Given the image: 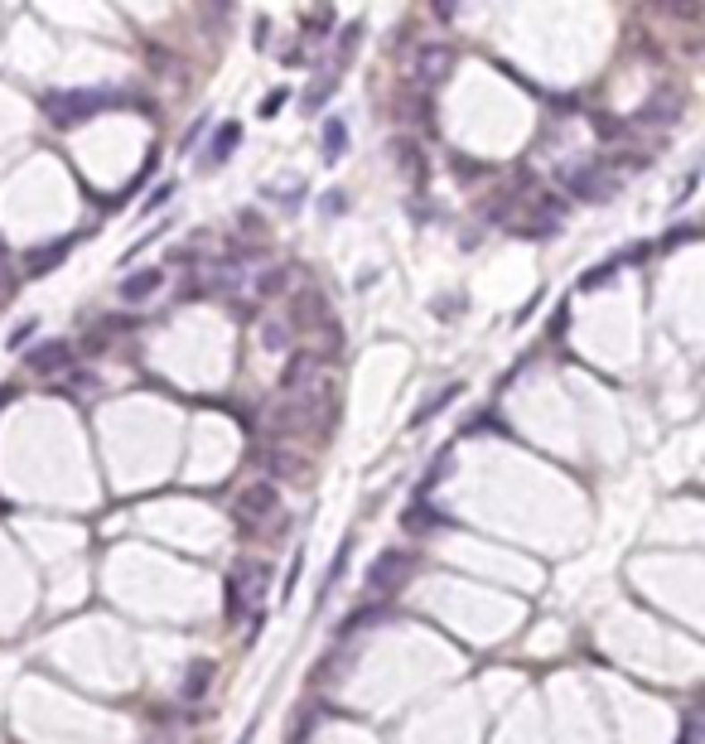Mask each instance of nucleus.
<instances>
[{
    "label": "nucleus",
    "instance_id": "obj_1",
    "mask_svg": "<svg viewBox=\"0 0 705 744\" xmlns=\"http://www.w3.org/2000/svg\"><path fill=\"white\" fill-rule=\"evenodd\" d=\"M271 589V565L266 561H237L227 575V619H252L261 614V599Z\"/></svg>",
    "mask_w": 705,
    "mask_h": 744
},
{
    "label": "nucleus",
    "instance_id": "obj_2",
    "mask_svg": "<svg viewBox=\"0 0 705 744\" xmlns=\"http://www.w3.org/2000/svg\"><path fill=\"white\" fill-rule=\"evenodd\" d=\"M112 97L106 92H49L44 97V116H49L54 126H63V131H73V126L92 121L97 112H106Z\"/></svg>",
    "mask_w": 705,
    "mask_h": 744
},
{
    "label": "nucleus",
    "instance_id": "obj_3",
    "mask_svg": "<svg viewBox=\"0 0 705 744\" xmlns=\"http://www.w3.org/2000/svg\"><path fill=\"white\" fill-rule=\"evenodd\" d=\"M411 571H415V551L387 547V551H377V556H373L363 585H367V595H397V589L411 581Z\"/></svg>",
    "mask_w": 705,
    "mask_h": 744
},
{
    "label": "nucleus",
    "instance_id": "obj_4",
    "mask_svg": "<svg viewBox=\"0 0 705 744\" xmlns=\"http://www.w3.org/2000/svg\"><path fill=\"white\" fill-rule=\"evenodd\" d=\"M560 184H566L575 198H590V204H608L614 188H618L614 174H608L600 160H580V164H570V170H560Z\"/></svg>",
    "mask_w": 705,
    "mask_h": 744
},
{
    "label": "nucleus",
    "instance_id": "obj_5",
    "mask_svg": "<svg viewBox=\"0 0 705 744\" xmlns=\"http://www.w3.org/2000/svg\"><path fill=\"white\" fill-rule=\"evenodd\" d=\"M276 507H281L276 483H247V489L237 493V503H232V517L252 531V527L266 522V517H276Z\"/></svg>",
    "mask_w": 705,
    "mask_h": 744
},
{
    "label": "nucleus",
    "instance_id": "obj_6",
    "mask_svg": "<svg viewBox=\"0 0 705 744\" xmlns=\"http://www.w3.org/2000/svg\"><path fill=\"white\" fill-rule=\"evenodd\" d=\"M315 387H319V358L315 353H295L290 368L281 377V397L285 401H315Z\"/></svg>",
    "mask_w": 705,
    "mask_h": 744
},
{
    "label": "nucleus",
    "instance_id": "obj_7",
    "mask_svg": "<svg viewBox=\"0 0 705 744\" xmlns=\"http://www.w3.org/2000/svg\"><path fill=\"white\" fill-rule=\"evenodd\" d=\"M449 63H454V54H449V44H421V54H415V82L421 88H440V82L449 78Z\"/></svg>",
    "mask_w": 705,
    "mask_h": 744
},
{
    "label": "nucleus",
    "instance_id": "obj_8",
    "mask_svg": "<svg viewBox=\"0 0 705 744\" xmlns=\"http://www.w3.org/2000/svg\"><path fill=\"white\" fill-rule=\"evenodd\" d=\"M681 88H657L652 92V102L648 106H638V116H633V121L638 126H672L676 116H681Z\"/></svg>",
    "mask_w": 705,
    "mask_h": 744
},
{
    "label": "nucleus",
    "instance_id": "obj_9",
    "mask_svg": "<svg viewBox=\"0 0 705 744\" xmlns=\"http://www.w3.org/2000/svg\"><path fill=\"white\" fill-rule=\"evenodd\" d=\"M160 286H164V266H160V271H130V276H122L116 295H122L126 305H140V300H150Z\"/></svg>",
    "mask_w": 705,
    "mask_h": 744
},
{
    "label": "nucleus",
    "instance_id": "obj_10",
    "mask_svg": "<svg viewBox=\"0 0 705 744\" xmlns=\"http://www.w3.org/2000/svg\"><path fill=\"white\" fill-rule=\"evenodd\" d=\"M29 368L44 372V377H58V372L73 368V348H68V344H39V348L29 353Z\"/></svg>",
    "mask_w": 705,
    "mask_h": 744
},
{
    "label": "nucleus",
    "instance_id": "obj_11",
    "mask_svg": "<svg viewBox=\"0 0 705 744\" xmlns=\"http://www.w3.org/2000/svg\"><path fill=\"white\" fill-rule=\"evenodd\" d=\"M242 280H247V266H232V262H227V266H213L208 271V276H203V295H227V290H237V286H242Z\"/></svg>",
    "mask_w": 705,
    "mask_h": 744
},
{
    "label": "nucleus",
    "instance_id": "obj_12",
    "mask_svg": "<svg viewBox=\"0 0 705 744\" xmlns=\"http://www.w3.org/2000/svg\"><path fill=\"white\" fill-rule=\"evenodd\" d=\"M237 140H242V126L237 121H227L213 131V146H208V170H218V164H227V155L237 150Z\"/></svg>",
    "mask_w": 705,
    "mask_h": 744
},
{
    "label": "nucleus",
    "instance_id": "obj_13",
    "mask_svg": "<svg viewBox=\"0 0 705 744\" xmlns=\"http://www.w3.org/2000/svg\"><path fill=\"white\" fill-rule=\"evenodd\" d=\"M208 687H213V663H189L184 687H179V701H203Z\"/></svg>",
    "mask_w": 705,
    "mask_h": 744
},
{
    "label": "nucleus",
    "instance_id": "obj_14",
    "mask_svg": "<svg viewBox=\"0 0 705 744\" xmlns=\"http://www.w3.org/2000/svg\"><path fill=\"white\" fill-rule=\"evenodd\" d=\"M459 387H464V382H449V387H440V392H435V397H425V401H421V406H415V416H411V431H421V425H425L430 416H440V411H445V406H449V401H454V397H459Z\"/></svg>",
    "mask_w": 705,
    "mask_h": 744
},
{
    "label": "nucleus",
    "instance_id": "obj_15",
    "mask_svg": "<svg viewBox=\"0 0 705 744\" xmlns=\"http://www.w3.org/2000/svg\"><path fill=\"white\" fill-rule=\"evenodd\" d=\"M68 256V242H54V247H34V252L25 256V271L29 276H49V271L58 266Z\"/></svg>",
    "mask_w": 705,
    "mask_h": 744
},
{
    "label": "nucleus",
    "instance_id": "obj_16",
    "mask_svg": "<svg viewBox=\"0 0 705 744\" xmlns=\"http://www.w3.org/2000/svg\"><path fill=\"white\" fill-rule=\"evenodd\" d=\"M343 150H348V126L339 121V116H329L324 121V160H343Z\"/></svg>",
    "mask_w": 705,
    "mask_h": 744
},
{
    "label": "nucleus",
    "instance_id": "obj_17",
    "mask_svg": "<svg viewBox=\"0 0 705 744\" xmlns=\"http://www.w3.org/2000/svg\"><path fill=\"white\" fill-rule=\"evenodd\" d=\"M401 527H406V531H425V527H445V517H440V513H435V507L415 503V507H406Z\"/></svg>",
    "mask_w": 705,
    "mask_h": 744
},
{
    "label": "nucleus",
    "instance_id": "obj_18",
    "mask_svg": "<svg viewBox=\"0 0 705 744\" xmlns=\"http://www.w3.org/2000/svg\"><path fill=\"white\" fill-rule=\"evenodd\" d=\"M324 310H329L324 295L305 290V295H300V310H295V319H290V329H295V324H319V319H324Z\"/></svg>",
    "mask_w": 705,
    "mask_h": 744
},
{
    "label": "nucleus",
    "instance_id": "obj_19",
    "mask_svg": "<svg viewBox=\"0 0 705 744\" xmlns=\"http://www.w3.org/2000/svg\"><path fill=\"white\" fill-rule=\"evenodd\" d=\"M261 344H266L271 353H285V348H290V324H281V319H266V324H261Z\"/></svg>",
    "mask_w": 705,
    "mask_h": 744
},
{
    "label": "nucleus",
    "instance_id": "obj_20",
    "mask_svg": "<svg viewBox=\"0 0 705 744\" xmlns=\"http://www.w3.org/2000/svg\"><path fill=\"white\" fill-rule=\"evenodd\" d=\"M348 551H353V537H343V547H339V556H333V565H329V581L319 585V599H329V589L339 585V575H343V565H348Z\"/></svg>",
    "mask_w": 705,
    "mask_h": 744
},
{
    "label": "nucleus",
    "instance_id": "obj_21",
    "mask_svg": "<svg viewBox=\"0 0 705 744\" xmlns=\"http://www.w3.org/2000/svg\"><path fill=\"white\" fill-rule=\"evenodd\" d=\"M377 619H387V605H363V609H353V614H348V623H343V633H353V629H367V623H377Z\"/></svg>",
    "mask_w": 705,
    "mask_h": 744
},
{
    "label": "nucleus",
    "instance_id": "obj_22",
    "mask_svg": "<svg viewBox=\"0 0 705 744\" xmlns=\"http://www.w3.org/2000/svg\"><path fill=\"white\" fill-rule=\"evenodd\" d=\"M285 286H290V271H285V266H271L266 276H261V286H256V290H261V295H281Z\"/></svg>",
    "mask_w": 705,
    "mask_h": 744
},
{
    "label": "nucleus",
    "instance_id": "obj_23",
    "mask_svg": "<svg viewBox=\"0 0 705 744\" xmlns=\"http://www.w3.org/2000/svg\"><path fill=\"white\" fill-rule=\"evenodd\" d=\"M285 102H290V92H285V88H271L266 97H261V116H276Z\"/></svg>",
    "mask_w": 705,
    "mask_h": 744
},
{
    "label": "nucleus",
    "instance_id": "obj_24",
    "mask_svg": "<svg viewBox=\"0 0 705 744\" xmlns=\"http://www.w3.org/2000/svg\"><path fill=\"white\" fill-rule=\"evenodd\" d=\"M397 160H401V170L411 174V180L421 174V160H415V146H411V140H401V146H397Z\"/></svg>",
    "mask_w": 705,
    "mask_h": 744
},
{
    "label": "nucleus",
    "instance_id": "obj_25",
    "mask_svg": "<svg viewBox=\"0 0 705 744\" xmlns=\"http://www.w3.org/2000/svg\"><path fill=\"white\" fill-rule=\"evenodd\" d=\"M357 39H363V25H348V29L339 34V63H343V58L353 54V44H357Z\"/></svg>",
    "mask_w": 705,
    "mask_h": 744
},
{
    "label": "nucleus",
    "instance_id": "obj_26",
    "mask_svg": "<svg viewBox=\"0 0 705 744\" xmlns=\"http://www.w3.org/2000/svg\"><path fill=\"white\" fill-rule=\"evenodd\" d=\"M691 238H696V228H672V238H662V252H672V247L691 242Z\"/></svg>",
    "mask_w": 705,
    "mask_h": 744
},
{
    "label": "nucleus",
    "instance_id": "obj_27",
    "mask_svg": "<svg viewBox=\"0 0 705 744\" xmlns=\"http://www.w3.org/2000/svg\"><path fill=\"white\" fill-rule=\"evenodd\" d=\"M68 387H73V392H92V387H97V377H92V372H73V377H68Z\"/></svg>",
    "mask_w": 705,
    "mask_h": 744
},
{
    "label": "nucleus",
    "instance_id": "obj_28",
    "mask_svg": "<svg viewBox=\"0 0 705 744\" xmlns=\"http://www.w3.org/2000/svg\"><path fill=\"white\" fill-rule=\"evenodd\" d=\"M333 25V10H315V15H309V29H319V34H324Z\"/></svg>",
    "mask_w": 705,
    "mask_h": 744
},
{
    "label": "nucleus",
    "instance_id": "obj_29",
    "mask_svg": "<svg viewBox=\"0 0 705 744\" xmlns=\"http://www.w3.org/2000/svg\"><path fill=\"white\" fill-rule=\"evenodd\" d=\"M479 431H498V421H493V416H479V421L464 425V435H479Z\"/></svg>",
    "mask_w": 705,
    "mask_h": 744
},
{
    "label": "nucleus",
    "instance_id": "obj_30",
    "mask_svg": "<svg viewBox=\"0 0 705 744\" xmlns=\"http://www.w3.org/2000/svg\"><path fill=\"white\" fill-rule=\"evenodd\" d=\"M170 194H174V184H160V188H155V198H146V213H150V208H160Z\"/></svg>",
    "mask_w": 705,
    "mask_h": 744
},
{
    "label": "nucleus",
    "instance_id": "obj_31",
    "mask_svg": "<svg viewBox=\"0 0 705 744\" xmlns=\"http://www.w3.org/2000/svg\"><path fill=\"white\" fill-rule=\"evenodd\" d=\"M29 334H34V324H20V329H15V334H10V348H20V344H25V339H29Z\"/></svg>",
    "mask_w": 705,
    "mask_h": 744
},
{
    "label": "nucleus",
    "instance_id": "obj_32",
    "mask_svg": "<svg viewBox=\"0 0 705 744\" xmlns=\"http://www.w3.org/2000/svg\"><path fill=\"white\" fill-rule=\"evenodd\" d=\"M252 735H256V725H252V730H247V735H242V740H237V744H252Z\"/></svg>",
    "mask_w": 705,
    "mask_h": 744
},
{
    "label": "nucleus",
    "instance_id": "obj_33",
    "mask_svg": "<svg viewBox=\"0 0 705 744\" xmlns=\"http://www.w3.org/2000/svg\"><path fill=\"white\" fill-rule=\"evenodd\" d=\"M150 744H174V740H164V735H155V740H150Z\"/></svg>",
    "mask_w": 705,
    "mask_h": 744
}]
</instances>
